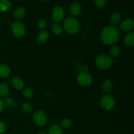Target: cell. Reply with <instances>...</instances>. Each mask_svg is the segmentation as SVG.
<instances>
[{
    "label": "cell",
    "instance_id": "cell-1",
    "mask_svg": "<svg viewBox=\"0 0 134 134\" xmlns=\"http://www.w3.org/2000/svg\"><path fill=\"white\" fill-rule=\"evenodd\" d=\"M120 31L115 26H107L102 30L100 34L101 40L107 45H113L120 39Z\"/></svg>",
    "mask_w": 134,
    "mask_h": 134
},
{
    "label": "cell",
    "instance_id": "cell-2",
    "mask_svg": "<svg viewBox=\"0 0 134 134\" xmlns=\"http://www.w3.org/2000/svg\"><path fill=\"white\" fill-rule=\"evenodd\" d=\"M63 29L70 35H75L80 31L81 26L75 17L69 16L64 20Z\"/></svg>",
    "mask_w": 134,
    "mask_h": 134
},
{
    "label": "cell",
    "instance_id": "cell-3",
    "mask_svg": "<svg viewBox=\"0 0 134 134\" xmlns=\"http://www.w3.org/2000/svg\"><path fill=\"white\" fill-rule=\"evenodd\" d=\"M95 63L96 66L99 69H107L112 65L113 63V60L110 56L105 54H102L98 55L95 60Z\"/></svg>",
    "mask_w": 134,
    "mask_h": 134
},
{
    "label": "cell",
    "instance_id": "cell-4",
    "mask_svg": "<svg viewBox=\"0 0 134 134\" xmlns=\"http://www.w3.org/2000/svg\"><path fill=\"white\" fill-rule=\"evenodd\" d=\"M115 104H116V102H115V98L109 94H106L103 96L101 99V107L105 111H111L115 107Z\"/></svg>",
    "mask_w": 134,
    "mask_h": 134
},
{
    "label": "cell",
    "instance_id": "cell-5",
    "mask_svg": "<svg viewBox=\"0 0 134 134\" xmlns=\"http://www.w3.org/2000/svg\"><path fill=\"white\" fill-rule=\"evenodd\" d=\"M12 31L16 37H22L26 34V26L23 22L16 21L11 24Z\"/></svg>",
    "mask_w": 134,
    "mask_h": 134
},
{
    "label": "cell",
    "instance_id": "cell-6",
    "mask_svg": "<svg viewBox=\"0 0 134 134\" xmlns=\"http://www.w3.org/2000/svg\"><path fill=\"white\" fill-rule=\"evenodd\" d=\"M33 120L39 126H44L46 125L48 121V118H47V114L43 111H35L33 115Z\"/></svg>",
    "mask_w": 134,
    "mask_h": 134
},
{
    "label": "cell",
    "instance_id": "cell-7",
    "mask_svg": "<svg viewBox=\"0 0 134 134\" xmlns=\"http://www.w3.org/2000/svg\"><path fill=\"white\" fill-rule=\"evenodd\" d=\"M77 82L83 86H89L92 84L93 78L88 72L82 71L77 76Z\"/></svg>",
    "mask_w": 134,
    "mask_h": 134
},
{
    "label": "cell",
    "instance_id": "cell-8",
    "mask_svg": "<svg viewBox=\"0 0 134 134\" xmlns=\"http://www.w3.org/2000/svg\"><path fill=\"white\" fill-rule=\"evenodd\" d=\"M65 10L60 5L54 7L52 10V17L55 22H61L65 18Z\"/></svg>",
    "mask_w": 134,
    "mask_h": 134
},
{
    "label": "cell",
    "instance_id": "cell-9",
    "mask_svg": "<svg viewBox=\"0 0 134 134\" xmlns=\"http://www.w3.org/2000/svg\"><path fill=\"white\" fill-rule=\"evenodd\" d=\"M134 27V22L132 19H126L120 24V30L123 32H130Z\"/></svg>",
    "mask_w": 134,
    "mask_h": 134
},
{
    "label": "cell",
    "instance_id": "cell-10",
    "mask_svg": "<svg viewBox=\"0 0 134 134\" xmlns=\"http://www.w3.org/2000/svg\"><path fill=\"white\" fill-rule=\"evenodd\" d=\"M11 85L16 90H22L24 86V82L23 80L21 78L18 77H14L11 80Z\"/></svg>",
    "mask_w": 134,
    "mask_h": 134
},
{
    "label": "cell",
    "instance_id": "cell-11",
    "mask_svg": "<svg viewBox=\"0 0 134 134\" xmlns=\"http://www.w3.org/2000/svg\"><path fill=\"white\" fill-rule=\"evenodd\" d=\"M81 10H82V7L79 3L78 2H74L70 5L69 7V11H70L71 14L73 15V16H78L79 14L81 13Z\"/></svg>",
    "mask_w": 134,
    "mask_h": 134
},
{
    "label": "cell",
    "instance_id": "cell-12",
    "mask_svg": "<svg viewBox=\"0 0 134 134\" xmlns=\"http://www.w3.org/2000/svg\"><path fill=\"white\" fill-rule=\"evenodd\" d=\"M10 68L7 65L4 64H0V78H7L10 75Z\"/></svg>",
    "mask_w": 134,
    "mask_h": 134
},
{
    "label": "cell",
    "instance_id": "cell-13",
    "mask_svg": "<svg viewBox=\"0 0 134 134\" xmlns=\"http://www.w3.org/2000/svg\"><path fill=\"white\" fill-rule=\"evenodd\" d=\"M48 134H63V128L60 124H52L48 128Z\"/></svg>",
    "mask_w": 134,
    "mask_h": 134
},
{
    "label": "cell",
    "instance_id": "cell-14",
    "mask_svg": "<svg viewBox=\"0 0 134 134\" xmlns=\"http://www.w3.org/2000/svg\"><path fill=\"white\" fill-rule=\"evenodd\" d=\"M25 15H26V9L23 7H20L16 9L13 13L14 18L16 20L22 19L25 16Z\"/></svg>",
    "mask_w": 134,
    "mask_h": 134
},
{
    "label": "cell",
    "instance_id": "cell-15",
    "mask_svg": "<svg viewBox=\"0 0 134 134\" xmlns=\"http://www.w3.org/2000/svg\"><path fill=\"white\" fill-rule=\"evenodd\" d=\"M48 38H49V34L48 31L46 30H42L38 34L37 39L39 43H44L48 41Z\"/></svg>",
    "mask_w": 134,
    "mask_h": 134
},
{
    "label": "cell",
    "instance_id": "cell-16",
    "mask_svg": "<svg viewBox=\"0 0 134 134\" xmlns=\"http://www.w3.org/2000/svg\"><path fill=\"white\" fill-rule=\"evenodd\" d=\"M124 43L128 47H132L134 45V33L129 32L124 37Z\"/></svg>",
    "mask_w": 134,
    "mask_h": 134
},
{
    "label": "cell",
    "instance_id": "cell-17",
    "mask_svg": "<svg viewBox=\"0 0 134 134\" xmlns=\"http://www.w3.org/2000/svg\"><path fill=\"white\" fill-rule=\"evenodd\" d=\"M120 20H121V16L120 13L118 12H114L111 14V17H110V21L113 26H116L120 24Z\"/></svg>",
    "mask_w": 134,
    "mask_h": 134
},
{
    "label": "cell",
    "instance_id": "cell-18",
    "mask_svg": "<svg viewBox=\"0 0 134 134\" xmlns=\"http://www.w3.org/2000/svg\"><path fill=\"white\" fill-rule=\"evenodd\" d=\"M11 6V3L9 0H0V12H6L9 10Z\"/></svg>",
    "mask_w": 134,
    "mask_h": 134
},
{
    "label": "cell",
    "instance_id": "cell-19",
    "mask_svg": "<svg viewBox=\"0 0 134 134\" xmlns=\"http://www.w3.org/2000/svg\"><path fill=\"white\" fill-rule=\"evenodd\" d=\"M9 88L7 85L3 82L0 83V97L6 98L9 95Z\"/></svg>",
    "mask_w": 134,
    "mask_h": 134
},
{
    "label": "cell",
    "instance_id": "cell-20",
    "mask_svg": "<svg viewBox=\"0 0 134 134\" xmlns=\"http://www.w3.org/2000/svg\"><path fill=\"white\" fill-rule=\"evenodd\" d=\"M113 87V84L112 81L110 80H106L104 82L102 83V90L105 92H109L111 91Z\"/></svg>",
    "mask_w": 134,
    "mask_h": 134
},
{
    "label": "cell",
    "instance_id": "cell-21",
    "mask_svg": "<svg viewBox=\"0 0 134 134\" xmlns=\"http://www.w3.org/2000/svg\"><path fill=\"white\" fill-rule=\"evenodd\" d=\"M109 53L110 55H111V57L115 58L118 57L119 56L120 53V48L119 46H116V45H113L112 47H111L110 48V51H109Z\"/></svg>",
    "mask_w": 134,
    "mask_h": 134
},
{
    "label": "cell",
    "instance_id": "cell-22",
    "mask_svg": "<svg viewBox=\"0 0 134 134\" xmlns=\"http://www.w3.org/2000/svg\"><path fill=\"white\" fill-rule=\"evenodd\" d=\"M51 30H52V31L55 35H59L62 34L64 29H63L62 26L60 24H59L58 23H54L52 25Z\"/></svg>",
    "mask_w": 134,
    "mask_h": 134
},
{
    "label": "cell",
    "instance_id": "cell-23",
    "mask_svg": "<svg viewBox=\"0 0 134 134\" xmlns=\"http://www.w3.org/2000/svg\"><path fill=\"white\" fill-rule=\"evenodd\" d=\"M21 109H22V111H24V113H31L32 111L33 107L30 103L25 102V103H22Z\"/></svg>",
    "mask_w": 134,
    "mask_h": 134
},
{
    "label": "cell",
    "instance_id": "cell-24",
    "mask_svg": "<svg viewBox=\"0 0 134 134\" xmlns=\"http://www.w3.org/2000/svg\"><path fill=\"white\" fill-rule=\"evenodd\" d=\"M60 126H61L63 129H68L71 126V120L69 119H68V118L64 119L62 121Z\"/></svg>",
    "mask_w": 134,
    "mask_h": 134
},
{
    "label": "cell",
    "instance_id": "cell-25",
    "mask_svg": "<svg viewBox=\"0 0 134 134\" xmlns=\"http://www.w3.org/2000/svg\"><path fill=\"white\" fill-rule=\"evenodd\" d=\"M23 95L26 98H30L34 96V91L30 88H27L23 90Z\"/></svg>",
    "mask_w": 134,
    "mask_h": 134
},
{
    "label": "cell",
    "instance_id": "cell-26",
    "mask_svg": "<svg viewBox=\"0 0 134 134\" xmlns=\"http://www.w3.org/2000/svg\"><path fill=\"white\" fill-rule=\"evenodd\" d=\"M4 103H5V105L9 106V107H13L15 103V101L10 97H6L4 100Z\"/></svg>",
    "mask_w": 134,
    "mask_h": 134
},
{
    "label": "cell",
    "instance_id": "cell-27",
    "mask_svg": "<svg viewBox=\"0 0 134 134\" xmlns=\"http://www.w3.org/2000/svg\"><path fill=\"white\" fill-rule=\"evenodd\" d=\"M47 22L44 20L41 19L37 22V26L40 30H44L46 28V27H47Z\"/></svg>",
    "mask_w": 134,
    "mask_h": 134
},
{
    "label": "cell",
    "instance_id": "cell-28",
    "mask_svg": "<svg viewBox=\"0 0 134 134\" xmlns=\"http://www.w3.org/2000/svg\"><path fill=\"white\" fill-rule=\"evenodd\" d=\"M96 5L99 8H103L107 5V0H94Z\"/></svg>",
    "mask_w": 134,
    "mask_h": 134
},
{
    "label": "cell",
    "instance_id": "cell-29",
    "mask_svg": "<svg viewBox=\"0 0 134 134\" xmlns=\"http://www.w3.org/2000/svg\"><path fill=\"white\" fill-rule=\"evenodd\" d=\"M7 130V125L4 122L0 121V134L3 133Z\"/></svg>",
    "mask_w": 134,
    "mask_h": 134
},
{
    "label": "cell",
    "instance_id": "cell-30",
    "mask_svg": "<svg viewBox=\"0 0 134 134\" xmlns=\"http://www.w3.org/2000/svg\"><path fill=\"white\" fill-rule=\"evenodd\" d=\"M5 103H4V101L0 98V113L3 111L4 108H5Z\"/></svg>",
    "mask_w": 134,
    "mask_h": 134
},
{
    "label": "cell",
    "instance_id": "cell-31",
    "mask_svg": "<svg viewBox=\"0 0 134 134\" xmlns=\"http://www.w3.org/2000/svg\"><path fill=\"white\" fill-rule=\"evenodd\" d=\"M38 134H48V133H47V132H39V133Z\"/></svg>",
    "mask_w": 134,
    "mask_h": 134
},
{
    "label": "cell",
    "instance_id": "cell-32",
    "mask_svg": "<svg viewBox=\"0 0 134 134\" xmlns=\"http://www.w3.org/2000/svg\"><path fill=\"white\" fill-rule=\"evenodd\" d=\"M41 1V2H45V1H47V0H40Z\"/></svg>",
    "mask_w": 134,
    "mask_h": 134
},
{
    "label": "cell",
    "instance_id": "cell-33",
    "mask_svg": "<svg viewBox=\"0 0 134 134\" xmlns=\"http://www.w3.org/2000/svg\"><path fill=\"white\" fill-rule=\"evenodd\" d=\"M9 134H13V133H9Z\"/></svg>",
    "mask_w": 134,
    "mask_h": 134
}]
</instances>
